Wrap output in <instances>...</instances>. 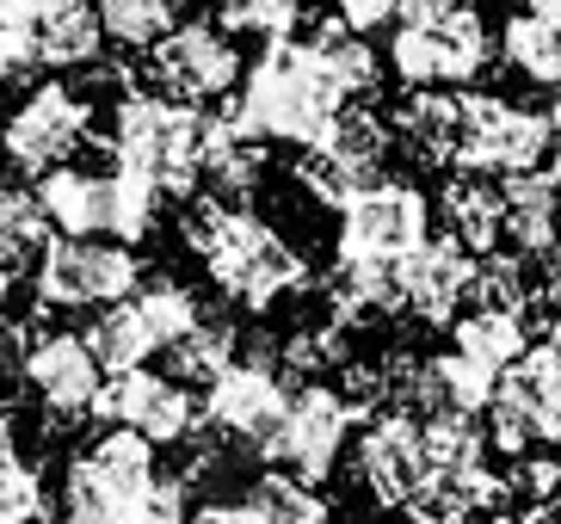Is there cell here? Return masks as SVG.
Here are the masks:
<instances>
[{
    "instance_id": "6da1fadb",
    "label": "cell",
    "mask_w": 561,
    "mask_h": 524,
    "mask_svg": "<svg viewBox=\"0 0 561 524\" xmlns=\"http://www.w3.org/2000/svg\"><path fill=\"white\" fill-rule=\"evenodd\" d=\"M180 241L198 253L210 272L216 296L248 315H272L278 303L309 291V260L302 247H290L253 204H222V197L198 192L180 210Z\"/></svg>"
},
{
    "instance_id": "7a4b0ae2",
    "label": "cell",
    "mask_w": 561,
    "mask_h": 524,
    "mask_svg": "<svg viewBox=\"0 0 561 524\" xmlns=\"http://www.w3.org/2000/svg\"><path fill=\"white\" fill-rule=\"evenodd\" d=\"M340 105H352L333 75L321 68V56L309 49V37H260V56L241 68V81L229 93V117L260 143L309 148L328 136V124L340 117Z\"/></svg>"
},
{
    "instance_id": "3957f363",
    "label": "cell",
    "mask_w": 561,
    "mask_h": 524,
    "mask_svg": "<svg viewBox=\"0 0 561 524\" xmlns=\"http://www.w3.org/2000/svg\"><path fill=\"white\" fill-rule=\"evenodd\" d=\"M93 143L105 148V161L124 173H142L161 197L185 204L198 197V155H204V105H180V99L154 93L149 81L124 87L105 112V136L93 130Z\"/></svg>"
},
{
    "instance_id": "277c9868",
    "label": "cell",
    "mask_w": 561,
    "mask_h": 524,
    "mask_svg": "<svg viewBox=\"0 0 561 524\" xmlns=\"http://www.w3.org/2000/svg\"><path fill=\"white\" fill-rule=\"evenodd\" d=\"M432 235V197L413 180H364L333 210V253L340 265H408V253Z\"/></svg>"
},
{
    "instance_id": "5b68a950",
    "label": "cell",
    "mask_w": 561,
    "mask_h": 524,
    "mask_svg": "<svg viewBox=\"0 0 561 524\" xmlns=\"http://www.w3.org/2000/svg\"><path fill=\"white\" fill-rule=\"evenodd\" d=\"M136 278H142V253L112 235H50L32 253L37 309H105L117 296H130Z\"/></svg>"
},
{
    "instance_id": "8992f818",
    "label": "cell",
    "mask_w": 561,
    "mask_h": 524,
    "mask_svg": "<svg viewBox=\"0 0 561 524\" xmlns=\"http://www.w3.org/2000/svg\"><path fill=\"white\" fill-rule=\"evenodd\" d=\"M358 420H364V413L352 408L328 377L290 383V401H284V413H278V432H272V444H265L260 469H284V476L314 481V488H321V481L346 463Z\"/></svg>"
},
{
    "instance_id": "52a82bcc",
    "label": "cell",
    "mask_w": 561,
    "mask_h": 524,
    "mask_svg": "<svg viewBox=\"0 0 561 524\" xmlns=\"http://www.w3.org/2000/svg\"><path fill=\"white\" fill-rule=\"evenodd\" d=\"M81 148H93V99L75 81H37L19 93V105L0 117V161L37 180L50 167L75 161Z\"/></svg>"
},
{
    "instance_id": "ba28073f",
    "label": "cell",
    "mask_w": 561,
    "mask_h": 524,
    "mask_svg": "<svg viewBox=\"0 0 561 524\" xmlns=\"http://www.w3.org/2000/svg\"><path fill=\"white\" fill-rule=\"evenodd\" d=\"M494 62V32L481 7H457L438 19H396L389 32V68L401 87H469Z\"/></svg>"
},
{
    "instance_id": "9c48e42d",
    "label": "cell",
    "mask_w": 561,
    "mask_h": 524,
    "mask_svg": "<svg viewBox=\"0 0 561 524\" xmlns=\"http://www.w3.org/2000/svg\"><path fill=\"white\" fill-rule=\"evenodd\" d=\"M19 383L32 389V401H37V413H44V432H50V438L81 432L87 420H100L105 364L93 358L87 333H68V328L25 333V352H19Z\"/></svg>"
},
{
    "instance_id": "30bf717a",
    "label": "cell",
    "mask_w": 561,
    "mask_h": 524,
    "mask_svg": "<svg viewBox=\"0 0 561 524\" xmlns=\"http://www.w3.org/2000/svg\"><path fill=\"white\" fill-rule=\"evenodd\" d=\"M241 44L216 19H180L154 49H142V81L180 105H216L241 81Z\"/></svg>"
},
{
    "instance_id": "8fae6325",
    "label": "cell",
    "mask_w": 561,
    "mask_h": 524,
    "mask_svg": "<svg viewBox=\"0 0 561 524\" xmlns=\"http://www.w3.org/2000/svg\"><path fill=\"white\" fill-rule=\"evenodd\" d=\"M346 457H352V481H358L382 512H401L432 476L426 426H420V413H408V408L364 413Z\"/></svg>"
},
{
    "instance_id": "7c38bea8",
    "label": "cell",
    "mask_w": 561,
    "mask_h": 524,
    "mask_svg": "<svg viewBox=\"0 0 561 524\" xmlns=\"http://www.w3.org/2000/svg\"><path fill=\"white\" fill-rule=\"evenodd\" d=\"M549 130L543 112H530L506 93H462V136H457V161L462 173H525V167H543Z\"/></svg>"
},
{
    "instance_id": "4fadbf2b",
    "label": "cell",
    "mask_w": 561,
    "mask_h": 524,
    "mask_svg": "<svg viewBox=\"0 0 561 524\" xmlns=\"http://www.w3.org/2000/svg\"><path fill=\"white\" fill-rule=\"evenodd\" d=\"M100 420H112V426H130L136 438H149L154 451H180V444L198 432V395L185 389L180 377H167V371L136 364V371H117V377H105Z\"/></svg>"
},
{
    "instance_id": "5bb4252c",
    "label": "cell",
    "mask_w": 561,
    "mask_h": 524,
    "mask_svg": "<svg viewBox=\"0 0 561 524\" xmlns=\"http://www.w3.org/2000/svg\"><path fill=\"white\" fill-rule=\"evenodd\" d=\"M469 284H476V253L457 235H426L401 265V309L420 328H450L469 303Z\"/></svg>"
},
{
    "instance_id": "9a60e30c",
    "label": "cell",
    "mask_w": 561,
    "mask_h": 524,
    "mask_svg": "<svg viewBox=\"0 0 561 524\" xmlns=\"http://www.w3.org/2000/svg\"><path fill=\"white\" fill-rule=\"evenodd\" d=\"M272 143L248 136L229 112H204V155H198V192L222 197V204H253L272 173Z\"/></svg>"
},
{
    "instance_id": "2e32d148",
    "label": "cell",
    "mask_w": 561,
    "mask_h": 524,
    "mask_svg": "<svg viewBox=\"0 0 561 524\" xmlns=\"http://www.w3.org/2000/svg\"><path fill=\"white\" fill-rule=\"evenodd\" d=\"M37 204L50 216L56 235H112V216H117V173L112 167H81V161H62L50 173H37Z\"/></svg>"
},
{
    "instance_id": "e0dca14e",
    "label": "cell",
    "mask_w": 561,
    "mask_h": 524,
    "mask_svg": "<svg viewBox=\"0 0 561 524\" xmlns=\"http://www.w3.org/2000/svg\"><path fill=\"white\" fill-rule=\"evenodd\" d=\"M389 130H396V148H408L420 167L450 173L462 136V93L457 87H408L401 105L389 112Z\"/></svg>"
},
{
    "instance_id": "ac0fdd59",
    "label": "cell",
    "mask_w": 561,
    "mask_h": 524,
    "mask_svg": "<svg viewBox=\"0 0 561 524\" xmlns=\"http://www.w3.org/2000/svg\"><path fill=\"white\" fill-rule=\"evenodd\" d=\"M494 56L537 93L561 87V0H525L518 13H506Z\"/></svg>"
},
{
    "instance_id": "d6986e66",
    "label": "cell",
    "mask_w": 561,
    "mask_h": 524,
    "mask_svg": "<svg viewBox=\"0 0 561 524\" xmlns=\"http://www.w3.org/2000/svg\"><path fill=\"white\" fill-rule=\"evenodd\" d=\"M500 241L525 260H537L561 241V192L543 167H525V173L500 180Z\"/></svg>"
},
{
    "instance_id": "ffe728a7",
    "label": "cell",
    "mask_w": 561,
    "mask_h": 524,
    "mask_svg": "<svg viewBox=\"0 0 561 524\" xmlns=\"http://www.w3.org/2000/svg\"><path fill=\"white\" fill-rule=\"evenodd\" d=\"M32 56L50 75H75L93 68L105 56V32H100V7L93 0H44L32 19Z\"/></svg>"
},
{
    "instance_id": "44dd1931",
    "label": "cell",
    "mask_w": 561,
    "mask_h": 524,
    "mask_svg": "<svg viewBox=\"0 0 561 524\" xmlns=\"http://www.w3.org/2000/svg\"><path fill=\"white\" fill-rule=\"evenodd\" d=\"M50 519V488H44V469L19 438V413L13 401L0 395V524H44Z\"/></svg>"
},
{
    "instance_id": "7402d4cb",
    "label": "cell",
    "mask_w": 561,
    "mask_h": 524,
    "mask_svg": "<svg viewBox=\"0 0 561 524\" xmlns=\"http://www.w3.org/2000/svg\"><path fill=\"white\" fill-rule=\"evenodd\" d=\"M432 210L445 216V229L457 235L469 253L500 247V180L494 173H462V167H450V180L438 185Z\"/></svg>"
},
{
    "instance_id": "603a6c76",
    "label": "cell",
    "mask_w": 561,
    "mask_h": 524,
    "mask_svg": "<svg viewBox=\"0 0 561 524\" xmlns=\"http://www.w3.org/2000/svg\"><path fill=\"white\" fill-rule=\"evenodd\" d=\"M234 345H241V321H234L229 309H210L204 303V315L192 321V328L180 333V340L167 345V377H180L185 389H204V383L222 371V364L234 358Z\"/></svg>"
},
{
    "instance_id": "cb8c5ba5",
    "label": "cell",
    "mask_w": 561,
    "mask_h": 524,
    "mask_svg": "<svg viewBox=\"0 0 561 524\" xmlns=\"http://www.w3.org/2000/svg\"><path fill=\"white\" fill-rule=\"evenodd\" d=\"M525 345H530L525 309H488V303H476L469 315H457V321H450V352L488 364L494 377L525 358Z\"/></svg>"
},
{
    "instance_id": "d4e9b609",
    "label": "cell",
    "mask_w": 561,
    "mask_h": 524,
    "mask_svg": "<svg viewBox=\"0 0 561 524\" xmlns=\"http://www.w3.org/2000/svg\"><path fill=\"white\" fill-rule=\"evenodd\" d=\"M124 303L136 309V321H142V333L154 340V352H167V345L204 315V296L192 291L185 278H173V272H142Z\"/></svg>"
},
{
    "instance_id": "484cf974",
    "label": "cell",
    "mask_w": 561,
    "mask_h": 524,
    "mask_svg": "<svg viewBox=\"0 0 561 524\" xmlns=\"http://www.w3.org/2000/svg\"><path fill=\"white\" fill-rule=\"evenodd\" d=\"M309 49L321 56V68L333 75V87L346 99H377V87H382V56L370 49V37L364 32H352V25H340V19H321L309 32Z\"/></svg>"
},
{
    "instance_id": "4316f807",
    "label": "cell",
    "mask_w": 561,
    "mask_h": 524,
    "mask_svg": "<svg viewBox=\"0 0 561 524\" xmlns=\"http://www.w3.org/2000/svg\"><path fill=\"white\" fill-rule=\"evenodd\" d=\"M180 25V0H100V32L112 49L142 56Z\"/></svg>"
},
{
    "instance_id": "83f0119b",
    "label": "cell",
    "mask_w": 561,
    "mask_h": 524,
    "mask_svg": "<svg viewBox=\"0 0 561 524\" xmlns=\"http://www.w3.org/2000/svg\"><path fill=\"white\" fill-rule=\"evenodd\" d=\"M87 345H93V358L105 364V377L136 371V364L154 358V340L142 333V321H136V309L124 303V296L105 303V309H93V321H87Z\"/></svg>"
},
{
    "instance_id": "f1b7e54d",
    "label": "cell",
    "mask_w": 561,
    "mask_h": 524,
    "mask_svg": "<svg viewBox=\"0 0 561 524\" xmlns=\"http://www.w3.org/2000/svg\"><path fill=\"white\" fill-rule=\"evenodd\" d=\"M248 500L260 506V524H333V500L314 481H297L284 469H265L248 488Z\"/></svg>"
},
{
    "instance_id": "f546056e",
    "label": "cell",
    "mask_w": 561,
    "mask_h": 524,
    "mask_svg": "<svg viewBox=\"0 0 561 524\" xmlns=\"http://www.w3.org/2000/svg\"><path fill=\"white\" fill-rule=\"evenodd\" d=\"M469 303H488V309H537V278H530V260L512 253V247H488L476 253V284H469Z\"/></svg>"
},
{
    "instance_id": "4dcf8cb0",
    "label": "cell",
    "mask_w": 561,
    "mask_h": 524,
    "mask_svg": "<svg viewBox=\"0 0 561 524\" xmlns=\"http://www.w3.org/2000/svg\"><path fill=\"white\" fill-rule=\"evenodd\" d=\"M500 481H506L512 519H543V512L561 506V457L556 451H518Z\"/></svg>"
},
{
    "instance_id": "1f68e13d",
    "label": "cell",
    "mask_w": 561,
    "mask_h": 524,
    "mask_svg": "<svg viewBox=\"0 0 561 524\" xmlns=\"http://www.w3.org/2000/svg\"><path fill=\"white\" fill-rule=\"evenodd\" d=\"M44 241H50V216H44L37 192H32V185L0 180V253L25 265Z\"/></svg>"
},
{
    "instance_id": "d6a6232c",
    "label": "cell",
    "mask_w": 561,
    "mask_h": 524,
    "mask_svg": "<svg viewBox=\"0 0 561 524\" xmlns=\"http://www.w3.org/2000/svg\"><path fill=\"white\" fill-rule=\"evenodd\" d=\"M290 180L302 185V197H314L321 210H340L352 192L364 185V173L358 167H346L333 148H321V143H309V148H297V167H290Z\"/></svg>"
},
{
    "instance_id": "836d02e7",
    "label": "cell",
    "mask_w": 561,
    "mask_h": 524,
    "mask_svg": "<svg viewBox=\"0 0 561 524\" xmlns=\"http://www.w3.org/2000/svg\"><path fill=\"white\" fill-rule=\"evenodd\" d=\"M309 0H216V25L248 37H290L302 25Z\"/></svg>"
},
{
    "instance_id": "e575fe53",
    "label": "cell",
    "mask_w": 561,
    "mask_h": 524,
    "mask_svg": "<svg viewBox=\"0 0 561 524\" xmlns=\"http://www.w3.org/2000/svg\"><path fill=\"white\" fill-rule=\"evenodd\" d=\"M518 371L530 377V389L543 395L549 408L561 413V309H549V328L537 345H525V358H518Z\"/></svg>"
},
{
    "instance_id": "d590c367",
    "label": "cell",
    "mask_w": 561,
    "mask_h": 524,
    "mask_svg": "<svg viewBox=\"0 0 561 524\" xmlns=\"http://www.w3.org/2000/svg\"><path fill=\"white\" fill-rule=\"evenodd\" d=\"M396 7L401 0H328V13L340 19V25H352V32H382V25H396Z\"/></svg>"
},
{
    "instance_id": "8d00e7d4",
    "label": "cell",
    "mask_w": 561,
    "mask_h": 524,
    "mask_svg": "<svg viewBox=\"0 0 561 524\" xmlns=\"http://www.w3.org/2000/svg\"><path fill=\"white\" fill-rule=\"evenodd\" d=\"M37 56H32V25H0V87L32 75Z\"/></svg>"
},
{
    "instance_id": "74e56055",
    "label": "cell",
    "mask_w": 561,
    "mask_h": 524,
    "mask_svg": "<svg viewBox=\"0 0 561 524\" xmlns=\"http://www.w3.org/2000/svg\"><path fill=\"white\" fill-rule=\"evenodd\" d=\"M537 260H543V272H537V303L561 309V241L549 247V253H537Z\"/></svg>"
},
{
    "instance_id": "f35d334b",
    "label": "cell",
    "mask_w": 561,
    "mask_h": 524,
    "mask_svg": "<svg viewBox=\"0 0 561 524\" xmlns=\"http://www.w3.org/2000/svg\"><path fill=\"white\" fill-rule=\"evenodd\" d=\"M457 7H469V0H401L396 19H438V13H457Z\"/></svg>"
},
{
    "instance_id": "ab89813d",
    "label": "cell",
    "mask_w": 561,
    "mask_h": 524,
    "mask_svg": "<svg viewBox=\"0 0 561 524\" xmlns=\"http://www.w3.org/2000/svg\"><path fill=\"white\" fill-rule=\"evenodd\" d=\"M44 0H0V25H32Z\"/></svg>"
},
{
    "instance_id": "60d3db41",
    "label": "cell",
    "mask_w": 561,
    "mask_h": 524,
    "mask_svg": "<svg viewBox=\"0 0 561 524\" xmlns=\"http://www.w3.org/2000/svg\"><path fill=\"white\" fill-rule=\"evenodd\" d=\"M13 291H19V260L0 253V321H7V309H13Z\"/></svg>"
},
{
    "instance_id": "b9f144b4",
    "label": "cell",
    "mask_w": 561,
    "mask_h": 524,
    "mask_svg": "<svg viewBox=\"0 0 561 524\" xmlns=\"http://www.w3.org/2000/svg\"><path fill=\"white\" fill-rule=\"evenodd\" d=\"M543 173H549V180H556V192H561V136H556V143H549V155H543Z\"/></svg>"
},
{
    "instance_id": "7bdbcfd3",
    "label": "cell",
    "mask_w": 561,
    "mask_h": 524,
    "mask_svg": "<svg viewBox=\"0 0 561 524\" xmlns=\"http://www.w3.org/2000/svg\"><path fill=\"white\" fill-rule=\"evenodd\" d=\"M543 117H549V130L561 136V87H549V105H543Z\"/></svg>"
},
{
    "instance_id": "ee69618b",
    "label": "cell",
    "mask_w": 561,
    "mask_h": 524,
    "mask_svg": "<svg viewBox=\"0 0 561 524\" xmlns=\"http://www.w3.org/2000/svg\"><path fill=\"white\" fill-rule=\"evenodd\" d=\"M370 524H413L408 512H389V519H370Z\"/></svg>"
},
{
    "instance_id": "f6af8a7d",
    "label": "cell",
    "mask_w": 561,
    "mask_h": 524,
    "mask_svg": "<svg viewBox=\"0 0 561 524\" xmlns=\"http://www.w3.org/2000/svg\"><path fill=\"white\" fill-rule=\"evenodd\" d=\"M525 524H561V519H556V512H543V519H525Z\"/></svg>"
},
{
    "instance_id": "bcb514c9",
    "label": "cell",
    "mask_w": 561,
    "mask_h": 524,
    "mask_svg": "<svg viewBox=\"0 0 561 524\" xmlns=\"http://www.w3.org/2000/svg\"><path fill=\"white\" fill-rule=\"evenodd\" d=\"M321 7H328V0H321Z\"/></svg>"
}]
</instances>
